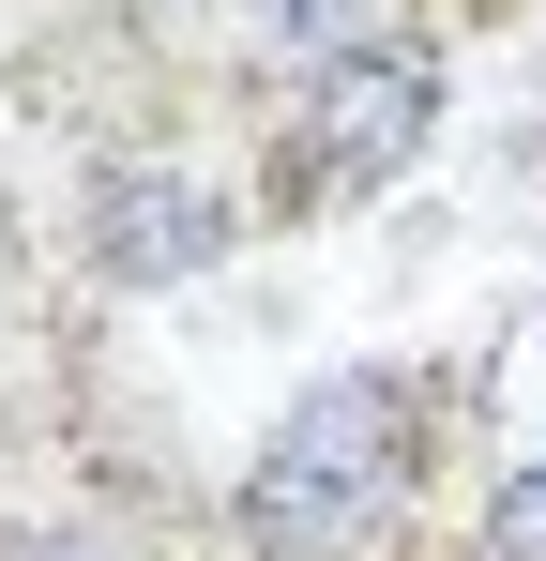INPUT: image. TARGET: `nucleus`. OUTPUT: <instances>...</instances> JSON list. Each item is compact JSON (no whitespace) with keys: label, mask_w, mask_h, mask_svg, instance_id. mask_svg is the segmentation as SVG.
<instances>
[{"label":"nucleus","mask_w":546,"mask_h":561,"mask_svg":"<svg viewBox=\"0 0 546 561\" xmlns=\"http://www.w3.org/2000/svg\"><path fill=\"white\" fill-rule=\"evenodd\" d=\"M410 485V394L395 379H319L273 425L259 485H243V547L259 561H350Z\"/></svg>","instance_id":"f257e3e1"},{"label":"nucleus","mask_w":546,"mask_h":561,"mask_svg":"<svg viewBox=\"0 0 546 561\" xmlns=\"http://www.w3.org/2000/svg\"><path fill=\"white\" fill-rule=\"evenodd\" d=\"M425 137H441V77L395 61V46H364V61H334L319 106H304V183H319V197H364V183H395Z\"/></svg>","instance_id":"f03ea898"},{"label":"nucleus","mask_w":546,"mask_h":561,"mask_svg":"<svg viewBox=\"0 0 546 561\" xmlns=\"http://www.w3.org/2000/svg\"><path fill=\"white\" fill-rule=\"evenodd\" d=\"M91 259H106V288H182L228 259V213L197 183H168V168H106L91 183Z\"/></svg>","instance_id":"7ed1b4c3"},{"label":"nucleus","mask_w":546,"mask_h":561,"mask_svg":"<svg viewBox=\"0 0 546 561\" xmlns=\"http://www.w3.org/2000/svg\"><path fill=\"white\" fill-rule=\"evenodd\" d=\"M259 31L288 46V61H319V77H334V61H364V31H379V0H259Z\"/></svg>","instance_id":"20e7f679"},{"label":"nucleus","mask_w":546,"mask_h":561,"mask_svg":"<svg viewBox=\"0 0 546 561\" xmlns=\"http://www.w3.org/2000/svg\"><path fill=\"white\" fill-rule=\"evenodd\" d=\"M486 561H546V470L501 485V516H486Z\"/></svg>","instance_id":"39448f33"},{"label":"nucleus","mask_w":546,"mask_h":561,"mask_svg":"<svg viewBox=\"0 0 546 561\" xmlns=\"http://www.w3.org/2000/svg\"><path fill=\"white\" fill-rule=\"evenodd\" d=\"M0 561H106V547H77V531H61V547H0Z\"/></svg>","instance_id":"423d86ee"}]
</instances>
